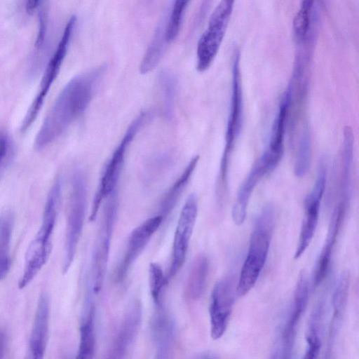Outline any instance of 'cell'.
I'll return each instance as SVG.
<instances>
[{
    "label": "cell",
    "instance_id": "cell-1",
    "mask_svg": "<svg viewBox=\"0 0 359 359\" xmlns=\"http://www.w3.org/2000/svg\"><path fill=\"white\" fill-rule=\"evenodd\" d=\"M106 68L105 65L98 66L75 76L66 84L36 137V149H42L53 142L85 111Z\"/></svg>",
    "mask_w": 359,
    "mask_h": 359
},
{
    "label": "cell",
    "instance_id": "cell-2",
    "mask_svg": "<svg viewBox=\"0 0 359 359\" xmlns=\"http://www.w3.org/2000/svg\"><path fill=\"white\" fill-rule=\"evenodd\" d=\"M57 177L48 193L41 226L29 243L25 256L23 273L18 282L25 288L35 278L48 261L52 248V236L62 195V183Z\"/></svg>",
    "mask_w": 359,
    "mask_h": 359
},
{
    "label": "cell",
    "instance_id": "cell-3",
    "mask_svg": "<svg viewBox=\"0 0 359 359\" xmlns=\"http://www.w3.org/2000/svg\"><path fill=\"white\" fill-rule=\"evenodd\" d=\"M273 208L266 206L257 216L252 231L248 251L239 276L236 292L245 295L255 285L266 263L274 228Z\"/></svg>",
    "mask_w": 359,
    "mask_h": 359
},
{
    "label": "cell",
    "instance_id": "cell-4",
    "mask_svg": "<svg viewBox=\"0 0 359 359\" xmlns=\"http://www.w3.org/2000/svg\"><path fill=\"white\" fill-rule=\"evenodd\" d=\"M151 118V113L143 111L131 122L121 141L113 152L106 164L92 203L89 220L94 221L102 204L115 191L117 190L127 151L137 133L142 126Z\"/></svg>",
    "mask_w": 359,
    "mask_h": 359
},
{
    "label": "cell",
    "instance_id": "cell-5",
    "mask_svg": "<svg viewBox=\"0 0 359 359\" xmlns=\"http://www.w3.org/2000/svg\"><path fill=\"white\" fill-rule=\"evenodd\" d=\"M87 207L86 175L80 169L74 171L68 203L62 271L67 273L75 257L82 234Z\"/></svg>",
    "mask_w": 359,
    "mask_h": 359
},
{
    "label": "cell",
    "instance_id": "cell-6",
    "mask_svg": "<svg viewBox=\"0 0 359 359\" xmlns=\"http://www.w3.org/2000/svg\"><path fill=\"white\" fill-rule=\"evenodd\" d=\"M118 192H113L104 201L92 256L89 285L94 293L102 290L107 273L110 246L118 211Z\"/></svg>",
    "mask_w": 359,
    "mask_h": 359
},
{
    "label": "cell",
    "instance_id": "cell-7",
    "mask_svg": "<svg viewBox=\"0 0 359 359\" xmlns=\"http://www.w3.org/2000/svg\"><path fill=\"white\" fill-rule=\"evenodd\" d=\"M233 1H221L212 13L207 29L197 46V69L206 70L213 62L225 35L232 13Z\"/></svg>",
    "mask_w": 359,
    "mask_h": 359
},
{
    "label": "cell",
    "instance_id": "cell-8",
    "mask_svg": "<svg viewBox=\"0 0 359 359\" xmlns=\"http://www.w3.org/2000/svg\"><path fill=\"white\" fill-rule=\"evenodd\" d=\"M76 22V17L72 16L66 24L57 46L46 67L36 97L30 104L22 122L21 132H25L29 129L36 118L50 88L59 74L68 50Z\"/></svg>",
    "mask_w": 359,
    "mask_h": 359
},
{
    "label": "cell",
    "instance_id": "cell-9",
    "mask_svg": "<svg viewBox=\"0 0 359 359\" xmlns=\"http://www.w3.org/2000/svg\"><path fill=\"white\" fill-rule=\"evenodd\" d=\"M198 214V198L194 194L187 198L176 226L167 279L172 278L184 264Z\"/></svg>",
    "mask_w": 359,
    "mask_h": 359
},
{
    "label": "cell",
    "instance_id": "cell-10",
    "mask_svg": "<svg viewBox=\"0 0 359 359\" xmlns=\"http://www.w3.org/2000/svg\"><path fill=\"white\" fill-rule=\"evenodd\" d=\"M281 156L266 150L254 164L240 187L232 209L233 222L241 226L243 224L251 195L259 182L271 172L279 163Z\"/></svg>",
    "mask_w": 359,
    "mask_h": 359
},
{
    "label": "cell",
    "instance_id": "cell-11",
    "mask_svg": "<svg viewBox=\"0 0 359 359\" xmlns=\"http://www.w3.org/2000/svg\"><path fill=\"white\" fill-rule=\"evenodd\" d=\"M242 90L239 72V55L234 57L233 65V84L231 110L226 133V143L222 154L219 184L221 187L227 186L229 161L233 149L235 139L240 131L242 119Z\"/></svg>",
    "mask_w": 359,
    "mask_h": 359
},
{
    "label": "cell",
    "instance_id": "cell-12",
    "mask_svg": "<svg viewBox=\"0 0 359 359\" xmlns=\"http://www.w3.org/2000/svg\"><path fill=\"white\" fill-rule=\"evenodd\" d=\"M163 219L159 215L151 217L132 231L123 257L116 270L114 279L116 283H120L125 280L131 267L159 229Z\"/></svg>",
    "mask_w": 359,
    "mask_h": 359
},
{
    "label": "cell",
    "instance_id": "cell-13",
    "mask_svg": "<svg viewBox=\"0 0 359 359\" xmlns=\"http://www.w3.org/2000/svg\"><path fill=\"white\" fill-rule=\"evenodd\" d=\"M326 169L322 164L310 193L304 201V215L301 226L294 259L299 258L311 243L318 225L320 202L325 189Z\"/></svg>",
    "mask_w": 359,
    "mask_h": 359
},
{
    "label": "cell",
    "instance_id": "cell-14",
    "mask_svg": "<svg viewBox=\"0 0 359 359\" xmlns=\"http://www.w3.org/2000/svg\"><path fill=\"white\" fill-rule=\"evenodd\" d=\"M235 287L231 278L219 280L214 286L210 301V334L219 339L224 334L234 304Z\"/></svg>",
    "mask_w": 359,
    "mask_h": 359
},
{
    "label": "cell",
    "instance_id": "cell-15",
    "mask_svg": "<svg viewBox=\"0 0 359 359\" xmlns=\"http://www.w3.org/2000/svg\"><path fill=\"white\" fill-rule=\"evenodd\" d=\"M142 316V304L136 299L127 309L105 359H126L140 327Z\"/></svg>",
    "mask_w": 359,
    "mask_h": 359
},
{
    "label": "cell",
    "instance_id": "cell-16",
    "mask_svg": "<svg viewBox=\"0 0 359 359\" xmlns=\"http://www.w3.org/2000/svg\"><path fill=\"white\" fill-rule=\"evenodd\" d=\"M309 297V282L306 273L302 271L297 283L292 305L283 332L282 359L292 358L297 329L306 310Z\"/></svg>",
    "mask_w": 359,
    "mask_h": 359
},
{
    "label": "cell",
    "instance_id": "cell-17",
    "mask_svg": "<svg viewBox=\"0 0 359 359\" xmlns=\"http://www.w3.org/2000/svg\"><path fill=\"white\" fill-rule=\"evenodd\" d=\"M346 207L339 203L334 208L328 226L326 240L317 260L313 272V285L317 287L327 276L331 257L340 228L346 214Z\"/></svg>",
    "mask_w": 359,
    "mask_h": 359
},
{
    "label": "cell",
    "instance_id": "cell-18",
    "mask_svg": "<svg viewBox=\"0 0 359 359\" xmlns=\"http://www.w3.org/2000/svg\"><path fill=\"white\" fill-rule=\"evenodd\" d=\"M151 332L156 346L154 359H172L174 323L165 308L155 309Z\"/></svg>",
    "mask_w": 359,
    "mask_h": 359
},
{
    "label": "cell",
    "instance_id": "cell-19",
    "mask_svg": "<svg viewBox=\"0 0 359 359\" xmlns=\"http://www.w3.org/2000/svg\"><path fill=\"white\" fill-rule=\"evenodd\" d=\"M49 301L43 292L39 299L26 359H43L48 334Z\"/></svg>",
    "mask_w": 359,
    "mask_h": 359
},
{
    "label": "cell",
    "instance_id": "cell-20",
    "mask_svg": "<svg viewBox=\"0 0 359 359\" xmlns=\"http://www.w3.org/2000/svg\"><path fill=\"white\" fill-rule=\"evenodd\" d=\"M79 344L75 359H93L95 349V306L93 295L86 293L84 313L79 327Z\"/></svg>",
    "mask_w": 359,
    "mask_h": 359
},
{
    "label": "cell",
    "instance_id": "cell-21",
    "mask_svg": "<svg viewBox=\"0 0 359 359\" xmlns=\"http://www.w3.org/2000/svg\"><path fill=\"white\" fill-rule=\"evenodd\" d=\"M199 160L198 156H195L189 162L183 172L172 183L164 194L160 203L159 215L163 219L175 208L178 200L188 185L191 176L196 168Z\"/></svg>",
    "mask_w": 359,
    "mask_h": 359
},
{
    "label": "cell",
    "instance_id": "cell-22",
    "mask_svg": "<svg viewBox=\"0 0 359 359\" xmlns=\"http://www.w3.org/2000/svg\"><path fill=\"white\" fill-rule=\"evenodd\" d=\"M209 260L200 255L193 261L186 281L185 295L191 301L201 298L205 290L209 273Z\"/></svg>",
    "mask_w": 359,
    "mask_h": 359
},
{
    "label": "cell",
    "instance_id": "cell-23",
    "mask_svg": "<svg viewBox=\"0 0 359 359\" xmlns=\"http://www.w3.org/2000/svg\"><path fill=\"white\" fill-rule=\"evenodd\" d=\"M353 161V133L346 126L344 130V140L341 155L339 174L340 202L347 207L351 194V166Z\"/></svg>",
    "mask_w": 359,
    "mask_h": 359
},
{
    "label": "cell",
    "instance_id": "cell-24",
    "mask_svg": "<svg viewBox=\"0 0 359 359\" xmlns=\"http://www.w3.org/2000/svg\"><path fill=\"white\" fill-rule=\"evenodd\" d=\"M168 13L161 18L158 22L153 38L142 58L140 71L146 74L154 69L161 60L165 51L166 44L168 43L165 36V25Z\"/></svg>",
    "mask_w": 359,
    "mask_h": 359
},
{
    "label": "cell",
    "instance_id": "cell-25",
    "mask_svg": "<svg viewBox=\"0 0 359 359\" xmlns=\"http://www.w3.org/2000/svg\"><path fill=\"white\" fill-rule=\"evenodd\" d=\"M14 226V214L6 210L0 214V281L8 274L11 264V241Z\"/></svg>",
    "mask_w": 359,
    "mask_h": 359
},
{
    "label": "cell",
    "instance_id": "cell-26",
    "mask_svg": "<svg viewBox=\"0 0 359 359\" xmlns=\"http://www.w3.org/2000/svg\"><path fill=\"white\" fill-rule=\"evenodd\" d=\"M290 97L291 90L289 87L282 100L279 111L277 117L274 121L271 133V138L268 149L274 152L283 154L285 121L290 107Z\"/></svg>",
    "mask_w": 359,
    "mask_h": 359
},
{
    "label": "cell",
    "instance_id": "cell-27",
    "mask_svg": "<svg viewBox=\"0 0 359 359\" xmlns=\"http://www.w3.org/2000/svg\"><path fill=\"white\" fill-rule=\"evenodd\" d=\"M349 286V273L344 272L339 277L332 297L334 313L332 328L334 330V332L336 331V328L344 313L348 299Z\"/></svg>",
    "mask_w": 359,
    "mask_h": 359
},
{
    "label": "cell",
    "instance_id": "cell-28",
    "mask_svg": "<svg viewBox=\"0 0 359 359\" xmlns=\"http://www.w3.org/2000/svg\"><path fill=\"white\" fill-rule=\"evenodd\" d=\"M150 293L155 307L164 305V294L168 283L166 275L157 263L152 262L149 267Z\"/></svg>",
    "mask_w": 359,
    "mask_h": 359
},
{
    "label": "cell",
    "instance_id": "cell-29",
    "mask_svg": "<svg viewBox=\"0 0 359 359\" xmlns=\"http://www.w3.org/2000/svg\"><path fill=\"white\" fill-rule=\"evenodd\" d=\"M313 1H303L294 20L293 29L297 40L303 41L307 36L311 24Z\"/></svg>",
    "mask_w": 359,
    "mask_h": 359
},
{
    "label": "cell",
    "instance_id": "cell-30",
    "mask_svg": "<svg viewBox=\"0 0 359 359\" xmlns=\"http://www.w3.org/2000/svg\"><path fill=\"white\" fill-rule=\"evenodd\" d=\"M159 82L163 93L165 116L170 118L174 109L176 79L171 72L164 71L160 74Z\"/></svg>",
    "mask_w": 359,
    "mask_h": 359
},
{
    "label": "cell",
    "instance_id": "cell-31",
    "mask_svg": "<svg viewBox=\"0 0 359 359\" xmlns=\"http://www.w3.org/2000/svg\"><path fill=\"white\" fill-rule=\"evenodd\" d=\"M188 3L187 1H175L168 13L165 25V36L168 43L172 41L177 36Z\"/></svg>",
    "mask_w": 359,
    "mask_h": 359
},
{
    "label": "cell",
    "instance_id": "cell-32",
    "mask_svg": "<svg viewBox=\"0 0 359 359\" xmlns=\"http://www.w3.org/2000/svg\"><path fill=\"white\" fill-rule=\"evenodd\" d=\"M311 161V143L307 135H304L300 141L295 164L294 174L298 177H304L310 165Z\"/></svg>",
    "mask_w": 359,
    "mask_h": 359
},
{
    "label": "cell",
    "instance_id": "cell-33",
    "mask_svg": "<svg viewBox=\"0 0 359 359\" xmlns=\"http://www.w3.org/2000/svg\"><path fill=\"white\" fill-rule=\"evenodd\" d=\"M41 1L38 10V31L35 41V48L37 51L41 50L46 39L48 29V9Z\"/></svg>",
    "mask_w": 359,
    "mask_h": 359
},
{
    "label": "cell",
    "instance_id": "cell-34",
    "mask_svg": "<svg viewBox=\"0 0 359 359\" xmlns=\"http://www.w3.org/2000/svg\"><path fill=\"white\" fill-rule=\"evenodd\" d=\"M13 144L9 135L0 132V176L10 163L13 155Z\"/></svg>",
    "mask_w": 359,
    "mask_h": 359
},
{
    "label": "cell",
    "instance_id": "cell-35",
    "mask_svg": "<svg viewBox=\"0 0 359 359\" xmlns=\"http://www.w3.org/2000/svg\"><path fill=\"white\" fill-rule=\"evenodd\" d=\"M308 348L302 359H318L321 342L319 337L306 338Z\"/></svg>",
    "mask_w": 359,
    "mask_h": 359
},
{
    "label": "cell",
    "instance_id": "cell-36",
    "mask_svg": "<svg viewBox=\"0 0 359 359\" xmlns=\"http://www.w3.org/2000/svg\"><path fill=\"white\" fill-rule=\"evenodd\" d=\"M41 1H26L25 4V10L28 15H32L36 11H37Z\"/></svg>",
    "mask_w": 359,
    "mask_h": 359
},
{
    "label": "cell",
    "instance_id": "cell-37",
    "mask_svg": "<svg viewBox=\"0 0 359 359\" xmlns=\"http://www.w3.org/2000/svg\"><path fill=\"white\" fill-rule=\"evenodd\" d=\"M6 337L4 332L0 330V359H3L5 350Z\"/></svg>",
    "mask_w": 359,
    "mask_h": 359
},
{
    "label": "cell",
    "instance_id": "cell-38",
    "mask_svg": "<svg viewBox=\"0 0 359 359\" xmlns=\"http://www.w3.org/2000/svg\"><path fill=\"white\" fill-rule=\"evenodd\" d=\"M210 356L208 355H202L196 359H209Z\"/></svg>",
    "mask_w": 359,
    "mask_h": 359
},
{
    "label": "cell",
    "instance_id": "cell-39",
    "mask_svg": "<svg viewBox=\"0 0 359 359\" xmlns=\"http://www.w3.org/2000/svg\"><path fill=\"white\" fill-rule=\"evenodd\" d=\"M209 359H219L218 358H215V357H210Z\"/></svg>",
    "mask_w": 359,
    "mask_h": 359
}]
</instances>
